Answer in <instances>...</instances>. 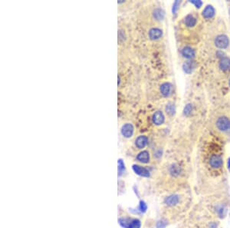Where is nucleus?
<instances>
[{"label":"nucleus","mask_w":230,"mask_h":228,"mask_svg":"<svg viewBox=\"0 0 230 228\" xmlns=\"http://www.w3.org/2000/svg\"><path fill=\"white\" fill-rule=\"evenodd\" d=\"M214 129L221 135H226L230 132V118L226 115L217 117L214 122Z\"/></svg>","instance_id":"f257e3e1"},{"label":"nucleus","mask_w":230,"mask_h":228,"mask_svg":"<svg viewBox=\"0 0 230 228\" xmlns=\"http://www.w3.org/2000/svg\"><path fill=\"white\" fill-rule=\"evenodd\" d=\"M120 225L123 228H140L141 224L138 219L120 218L118 220Z\"/></svg>","instance_id":"f03ea898"},{"label":"nucleus","mask_w":230,"mask_h":228,"mask_svg":"<svg viewBox=\"0 0 230 228\" xmlns=\"http://www.w3.org/2000/svg\"><path fill=\"white\" fill-rule=\"evenodd\" d=\"M214 44L216 47L220 49H225L228 48L229 45V38L224 34L218 35L214 39Z\"/></svg>","instance_id":"7ed1b4c3"},{"label":"nucleus","mask_w":230,"mask_h":228,"mask_svg":"<svg viewBox=\"0 0 230 228\" xmlns=\"http://www.w3.org/2000/svg\"><path fill=\"white\" fill-rule=\"evenodd\" d=\"M209 164L212 168L220 169L223 165V158L220 155H211L209 159Z\"/></svg>","instance_id":"20e7f679"},{"label":"nucleus","mask_w":230,"mask_h":228,"mask_svg":"<svg viewBox=\"0 0 230 228\" xmlns=\"http://www.w3.org/2000/svg\"><path fill=\"white\" fill-rule=\"evenodd\" d=\"M134 126L132 125V124L131 123H126V124H123L121 128V135H123L124 138H129L131 137H132L133 134H134Z\"/></svg>","instance_id":"39448f33"},{"label":"nucleus","mask_w":230,"mask_h":228,"mask_svg":"<svg viewBox=\"0 0 230 228\" xmlns=\"http://www.w3.org/2000/svg\"><path fill=\"white\" fill-rule=\"evenodd\" d=\"M198 23V19L195 15H192V14H189L186 15L184 18V25L186 26V28L189 29H193V28L196 27Z\"/></svg>","instance_id":"423d86ee"},{"label":"nucleus","mask_w":230,"mask_h":228,"mask_svg":"<svg viewBox=\"0 0 230 228\" xmlns=\"http://www.w3.org/2000/svg\"><path fill=\"white\" fill-rule=\"evenodd\" d=\"M153 123L156 125H161L165 121V116L161 111H157L152 116Z\"/></svg>","instance_id":"0eeeda50"},{"label":"nucleus","mask_w":230,"mask_h":228,"mask_svg":"<svg viewBox=\"0 0 230 228\" xmlns=\"http://www.w3.org/2000/svg\"><path fill=\"white\" fill-rule=\"evenodd\" d=\"M160 93L163 96L169 97L173 92V85L170 82H164L160 85Z\"/></svg>","instance_id":"6e6552de"},{"label":"nucleus","mask_w":230,"mask_h":228,"mask_svg":"<svg viewBox=\"0 0 230 228\" xmlns=\"http://www.w3.org/2000/svg\"><path fill=\"white\" fill-rule=\"evenodd\" d=\"M148 36L151 40H158L163 36V31L159 28H152L149 30Z\"/></svg>","instance_id":"1a4fd4ad"},{"label":"nucleus","mask_w":230,"mask_h":228,"mask_svg":"<svg viewBox=\"0 0 230 228\" xmlns=\"http://www.w3.org/2000/svg\"><path fill=\"white\" fill-rule=\"evenodd\" d=\"M181 54L185 58L187 59H192L196 56L195 49H193L190 46H185L181 51Z\"/></svg>","instance_id":"9d476101"},{"label":"nucleus","mask_w":230,"mask_h":228,"mask_svg":"<svg viewBox=\"0 0 230 228\" xmlns=\"http://www.w3.org/2000/svg\"><path fill=\"white\" fill-rule=\"evenodd\" d=\"M215 9L212 6L209 5V6H206L203 10L202 15H203V18H205V19H210L215 15Z\"/></svg>","instance_id":"9b49d317"},{"label":"nucleus","mask_w":230,"mask_h":228,"mask_svg":"<svg viewBox=\"0 0 230 228\" xmlns=\"http://www.w3.org/2000/svg\"><path fill=\"white\" fill-rule=\"evenodd\" d=\"M133 170L137 175H140V176L144 177V178L150 177V171L146 167H141V166L137 165V164H134L133 165Z\"/></svg>","instance_id":"f8f14e48"},{"label":"nucleus","mask_w":230,"mask_h":228,"mask_svg":"<svg viewBox=\"0 0 230 228\" xmlns=\"http://www.w3.org/2000/svg\"><path fill=\"white\" fill-rule=\"evenodd\" d=\"M148 138L144 135H140L135 140V145L137 148L143 149L147 145Z\"/></svg>","instance_id":"ddd939ff"},{"label":"nucleus","mask_w":230,"mask_h":228,"mask_svg":"<svg viewBox=\"0 0 230 228\" xmlns=\"http://www.w3.org/2000/svg\"><path fill=\"white\" fill-rule=\"evenodd\" d=\"M179 202H180V197L177 195H170L165 199L166 204H167L168 206H171V207L176 206Z\"/></svg>","instance_id":"4468645a"},{"label":"nucleus","mask_w":230,"mask_h":228,"mask_svg":"<svg viewBox=\"0 0 230 228\" xmlns=\"http://www.w3.org/2000/svg\"><path fill=\"white\" fill-rule=\"evenodd\" d=\"M137 160L143 164H146L150 161V154L147 151L140 152L137 156Z\"/></svg>","instance_id":"2eb2a0df"},{"label":"nucleus","mask_w":230,"mask_h":228,"mask_svg":"<svg viewBox=\"0 0 230 228\" xmlns=\"http://www.w3.org/2000/svg\"><path fill=\"white\" fill-rule=\"evenodd\" d=\"M165 13L164 11L162 9L160 8H157V9H154V12H153V17L155 20L157 21H162V20L164 18Z\"/></svg>","instance_id":"dca6fc26"},{"label":"nucleus","mask_w":230,"mask_h":228,"mask_svg":"<svg viewBox=\"0 0 230 228\" xmlns=\"http://www.w3.org/2000/svg\"><path fill=\"white\" fill-rule=\"evenodd\" d=\"M220 68L223 71H227L230 69V60L229 58H225L220 62Z\"/></svg>","instance_id":"f3484780"},{"label":"nucleus","mask_w":230,"mask_h":228,"mask_svg":"<svg viewBox=\"0 0 230 228\" xmlns=\"http://www.w3.org/2000/svg\"><path fill=\"white\" fill-rule=\"evenodd\" d=\"M125 171V164L123 163V160L119 159L118 160V175L119 176H121L122 174Z\"/></svg>","instance_id":"a211bd4d"},{"label":"nucleus","mask_w":230,"mask_h":228,"mask_svg":"<svg viewBox=\"0 0 230 228\" xmlns=\"http://www.w3.org/2000/svg\"><path fill=\"white\" fill-rule=\"evenodd\" d=\"M170 173L174 176H178L180 174V168L178 166L173 165L170 168Z\"/></svg>","instance_id":"6ab92c4d"},{"label":"nucleus","mask_w":230,"mask_h":228,"mask_svg":"<svg viewBox=\"0 0 230 228\" xmlns=\"http://www.w3.org/2000/svg\"><path fill=\"white\" fill-rule=\"evenodd\" d=\"M166 113L169 114V115H173L174 112H175V108H174V106L172 104H168L166 106Z\"/></svg>","instance_id":"aec40b11"},{"label":"nucleus","mask_w":230,"mask_h":228,"mask_svg":"<svg viewBox=\"0 0 230 228\" xmlns=\"http://www.w3.org/2000/svg\"><path fill=\"white\" fill-rule=\"evenodd\" d=\"M146 209H147V206L145 204L144 201H141L140 202V205H139V210L141 213H144L146 211Z\"/></svg>","instance_id":"412c9836"},{"label":"nucleus","mask_w":230,"mask_h":228,"mask_svg":"<svg viewBox=\"0 0 230 228\" xmlns=\"http://www.w3.org/2000/svg\"><path fill=\"white\" fill-rule=\"evenodd\" d=\"M167 224V222H166V220L162 219L160 221H159L157 224V228H164Z\"/></svg>","instance_id":"4be33fe9"},{"label":"nucleus","mask_w":230,"mask_h":228,"mask_svg":"<svg viewBox=\"0 0 230 228\" xmlns=\"http://www.w3.org/2000/svg\"><path fill=\"white\" fill-rule=\"evenodd\" d=\"M191 110H192V108H191L190 106H189V105H187V106H186V108H185V112L186 111V113H187V112H189Z\"/></svg>","instance_id":"5701e85b"},{"label":"nucleus","mask_w":230,"mask_h":228,"mask_svg":"<svg viewBox=\"0 0 230 228\" xmlns=\"http://www.w3.org/2000/svg\"><path fill=\"white\" fill-rule=\"evenodd\" d=\"M227 168L229 169V170H230V158L228 159V161H227Z\"/></svg>","instance_id":"b1692460"},{"label":"nucleus","mask_w":230,"mask_h":228,"mask_svg":"<svg viewBox=\"0 0 230 228\" xmlns=\"http://www.w3.org/2000/svg\"><path fill=\"white\" fill-rule=\"evenodd\" d=\"M229 86H230V79H229Z\"/></svg>","instance_id":"393cba45"}]
</instances>
